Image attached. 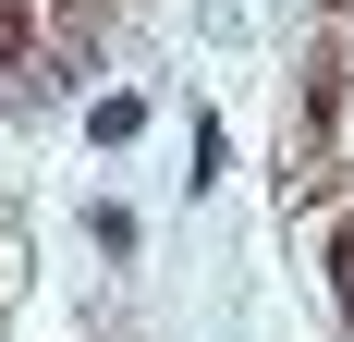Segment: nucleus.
Returning <instances> with one entry per match:
<instances>
[{"instance_id":"obj_1","label":"nucleus","mask_w":354,"mask_h":342,"mask_svg":"<svg viewBox=\"0 0 354 342\" xmlns=\"http://www.w3.org/2000/svg\"><path fill=\"white\" fill-rule=\"evenodd\" d=\"M330 306L354 318V220H342V233H330Z\"/></svg>"},{"instance_id":"obj_2","label":"nucleus","mask_w":354,"mask_h":342,"mask_svg":"<svg viewBox=\"0 0 354 342\" xmlns=\"http://www.w3.org/2000/svg\"><path fill=\"white\" fill-rule=\"evenodd\" d=\"M0 49H25V0H0Z\"/></svg>"}]
</instances>
